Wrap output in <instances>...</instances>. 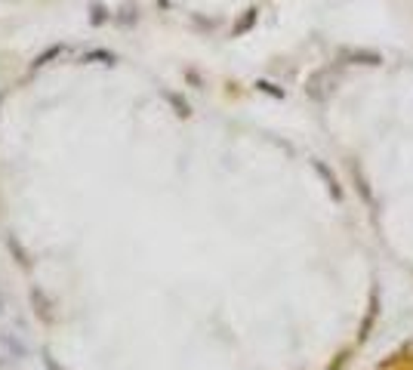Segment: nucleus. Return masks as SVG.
<instances>
[{
    "instance_id": "obj_1",
    "label": "nucleus",
    "mask_w": 413,
    "mask_h": 370,
    "mask_svg": "<svg viewBox=\"0 0 413 370\" xmlns=\"http://www.w3.org/2000/svg\"><path fill=\"white\" fill-rule=\"evenodd\" d=\"M253 22H256V10H250V12H247V18H244V22H240V25H238V28H234V34H244V31H247V28H250V25H253Z\"/></svg>"
}]
</instances>
